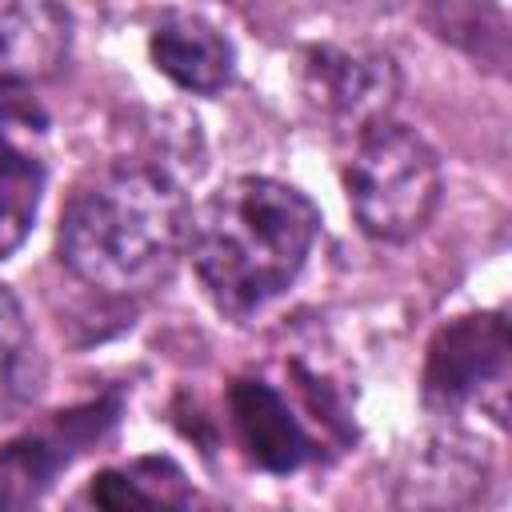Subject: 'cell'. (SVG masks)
I'll list each match as a JSON object with an SVG mask.
<instances>
[{
  "instance_id": "6da1fadb",
  "label": "cell",
  "mask_w": 512,
  "mask_h": 512,
  "mask_svg": "<svg viewBox=\"0 0 512 512\" xmlns=\"http://www.w3.org/2000/svg\"><path fill=\"white\" fill-rule=\"evenodd\" d=\"M188 200L152 164H108L76 184L60 212V264L96 292L148 296L188 248Z\"/></svg>"
},
{
  "instance_id": "7a4b0ae2",
  "label": "cell",
  "mask_w": 512,
  "mask_h": 512,
  "mask_svg": "<svg viewBox=\"0 0 512 512\" xmlns=\"http://www.w3.org/2000/svg\"><path fill=\"white\" fill-rule=\"evenodd\" d=\"M316 232L320 212L300 188L272 176H236L196 208L184 252L208 300L244 320L300 276Z\"/></svg>"
},
{
  "instance_id": "3957f363",
  "label": "cell",
  "mask_w": 512,
  "mask_h": 512,
  "mask_svg": "<svg viewBox=\"0 0 512 512\" xmlns=\"http://www.w3.org/2000/svg\"><path fill=\"white\" fill-rule=\"evenodd\" d=\"M344 188L356 224L372 240L400 244L432 220L444 180L432 144L388 116L352 136Z\"/></svg>"
},
{
  "instance_id": "277c9868",
  "label": "cell",
  "mask_w": 512,
  "mask_h": 512,
  "mask_svg": "<svg viewBox=\"0 0 512 512\" xmlns=\"http://www.w3.org/2000/svg\"><path fill=\"white\" fill-rule=\"evenodd\" d=\"M508 400V324L500 312H472L448 320L424 364V404L440 416L488 412L504 424Z\"/></svg>"
},
{
  "instance_id": "5b68a950",
  "label": "cell",
  "mask_w": 512,
  "mask_h": 512,
  "mask_svg": "<svg viewBox=\"0 0 512 512\" xmlns=\"http://www.w3.org/2000/svg\"><path fill=\"white\" fill-rule=\"evenodd\" d=\"M304 96L324 120L356 136L360 128L392 116L400 72L388 52L320 44L304 56Z\"/></svg>"
},
{
  "instance_id": "8992f818",
  "label": "cell",
  "mask_w": 512,
  "mask_h": 512,
  "mask_svg": "<svg viewBox=\"0 0 512 512\" xmlns=\"http://www.w3.org/2000/svg\"><path fill=\"white\" fill-rule=\"evenodd\" d=\"M120 412L116 396L80 404L72 412H56L44 428L24 432L0 452V504H32L60 468L72 464V456L84 452Z\"/></svg>"
},
{
  "instance_id": "52a82bcc",
  "label": "cell",
  "mask_w": 512,
  "mask_h": 512,
  "mask_svg": "<svg viewBox=\"0 0 512 512\" xmlns=\"http://www.w3.org/2000/svg\"><path fill=\"white\" fill-rule=\"evenodd\" d=\"M228 412L236 440L256 468L288 476L316 460V440L268 380H236L228 392Z\"/></svg>"
},
{
  "instance_id": "ba28073f",
  "label": "cell",
  "mask_w": 512,
  "mask_h": 512,
  "mask_svg": "<svg viewBox=\"0 0 512 512\" xmlns=\"http://www.w3.org/2000/svg\"><path fill=\"white\" fill-rule=\"evenodd\" d=\"M152 64L184 92L216 96L232 84L236 52L220 28L200 16H164L148 40Z\"/></svg>"
},
{
  "instance_id": "9c48e42d",
  "label": "cell",
  "mask_w": 512,
  "mask_h": 512,
  "mask_svg": "<svg viewBox=\"0 0 512 512\" xmlns=\"http://www.w3.org/2000/svg\"><path fill=\"white\" fill-rule=\"evenodd\" d=\"M68 16L56 0H0V84L52 76L68 56Z\"/></svg>"
},
{
  "instance_id": "30bf717a",
  "label": "cell",
  "mask_w": 512,
  "mask_h": 512,
  "mask_svg": "<svg viewBox=\"0 0 512 512\" xmlns=\"http://www.w3.org/2000/svg\"><path fill=\"white\" fill-rule=\"evenodd\" d=\"M88 500L100 508H152V504H188L184 472L164 456H140L120 468H104L88 484Z\"/></svg>"
},
{
  "instance_id": "8fae6325",
  "label": "cell",
  "mask_w": 512,
  "mask_h": 512,
  "mask_svg": "<svg viewBox=\"0 0 512 512\" xmlns=\"http://www.w3.org/2000/svg\"><path fill=\"white\" fill-rule=\"evenodd\" d=\"M44 360L20 300L0 284V420L16 416L40 388Z\"/></svg>"
},
{
  "instance_id": "7c38bea8",
  "label": "cell",
  "mask_w": 512,
  "mask_h": 512,
  "mask_svg": "<svg viewBox=\"0 0 512 512\" xmlns=\"http://www.w3.org/2000/svg\"><path fill=\"white\" fill-rule=\"evenodd\" d=\"M40 188H44L40 160L20 148L16 132L0 128V260L24 244L36 220Z\"/></svg>"
}]
</instances>
